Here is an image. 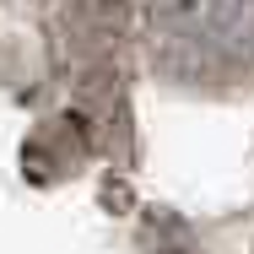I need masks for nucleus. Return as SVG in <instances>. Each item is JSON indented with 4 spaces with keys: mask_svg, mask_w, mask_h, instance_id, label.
Returning <instances> with one entry per match:
<instances>
[{
    "mask_svg": "<svg viewBox=\"0 0 254 254\" xmlns=\"http://www.w3.org/2000/svg\"><path fill=\"white\" fill-rule=\"evenodd\" d=\"M135 60L173 98H254V0H135Z\"/></svg>",
    "mask_w": 254,
    "mask_h": 254,
    "instance_id": "nucleus-1",
    "label": "nucleus"
}]
</instances>
